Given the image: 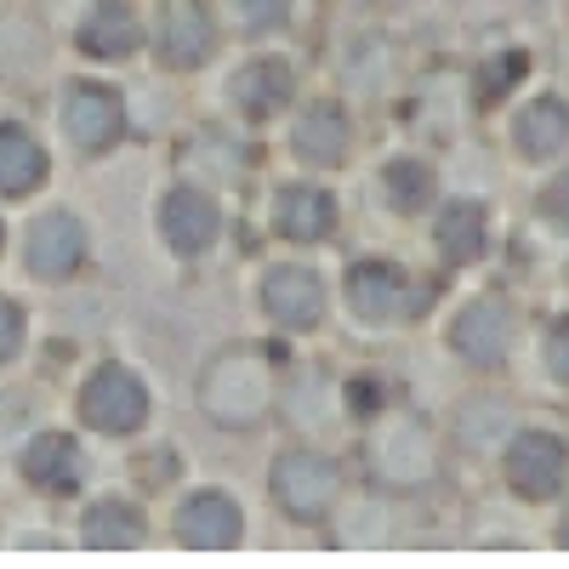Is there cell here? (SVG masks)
I'll return each mask as SVG.
<instances>
[{
    "label": "cell",
    "instance_id": "30bf717a",
    "mask_svg": "<svg viewBox=\"0 0 569 569\" xmlns=\"http://www.w3.org/2000/svg\"><path fill=\"white\" fill-rule=\"evenodd\" d=\"M160 233H166L171 251L200 257L222 233V211H217V200L206 194V188H171V194L160 200Z\"/></svg>",
    "mask_w": 569,
    "mask_h": 569
},
{
    "label": "cell",
    "instance_id": "6da1fadb",
    "mask_svg": "<svg viewBox=\"0 0 569 569\" xmlns=\"http://www.w3.org/2000/svg\"><path fill=\"white\" fill-rule=\"evenodd\" d=\"M74 410H80V421L91 427V433L126 439V433H137V427L149 421V382H142L137 370H126L120 359H109V365H98L80 382Z\"/></svg>",
    "mask_w": 569,
    "mask_h": 569
},
{
    "label": "cell",
    "instance_id": "ac0fdd59",
    "mask_svg": "<svg viewBox=\"0 0 569 569\" xmlns=\"http://www.w3.org/2000/svg\"><path fill=\"white\" fill-rule=\"evenodd\" d=\"M46 182V149L23 126H0V194L18 200Z\"/></svg>",
    "mask_w": 569,
    "mask_h": 569
},
{
    "label": "cell",
    "instance_id": "cb8c5ba5",
    "mask_svg": "<svg viewBox=\"0 0 569 569\" xmlns=\"http://www.w3.org/2000/svg\"><path fill=\"white\" fill-rule=\"evenodd\" d=\"M541 217H547L552 228H563V233H569V171L547 182V194H541Z\"/></svg>",
    "mask_w": 569,
    "mask_h": 569
},
{
    "label": "cell",
    "instance_id": "484cf974",
    "mask_svg": "<svg viewBox=\"0 0 569 569\" xmlns=\"http://www.w3.org/2000/svg\"><path fill=\"white\" fill-rule=\"evenodd\" d=\"M291 18V0H246V23L251 29H279Z\"/></svg>",
    "mask_w": 569,
    "mask_h": 569
},
{
    "label": "cell",
    "instance_id": "7a4b0ae2",
    "mask_svg": "<svg viewBox=\"0 0 569 569\" xmlns=\"http://www.w3.org/2000/svg\"><path fill=\"white\" fill-rule=\"evenodd\" d=\"M273 501L297 518V525H319V518L342 501V467L325 450H284L273 461Z\"/></svg>",
    "mask_w": 569,
    "mask_h": 569
},
{
    "label": "cell",
    "instance_id": "83f0119b",
    "mask_svg": "<svg viewBox=\"0 0 569 569\" xmlns=\"http://www.w3.org/2000/svg\"><path fill=\"white\" fill-rule=\"evenodd\" d=\"M558 541H563V547H569V518H563V525H558Z\"/></svg>",
    "mask_w": 569,
    "mask_h": 569
},
{
    "label": "cell",
    "instance_id": "9c48e42d",
    "mask_svg": "<svg viewBox=\"0 0 569 569\" xmlns=\"http://www.w3.org/2000/svg\"><path fill=\"white\" fill-rule=\"evenodd\" d=\"M63 126H69L80 154H103L126 137V103L109 86H74L69 103H63Z\"/></svg>",
    "mask_w": 569,
    "mask_h": 569
},
{
    "label": "cell",
    "instance_id": "e0dca14e",
    "mask_svg": "<svg viewBox=\"0 0 569 569\" xmlns=\"http://www.w3.org/2000/svg\"><path fill=\"white\" fill-rule=\"evenodd\" d=\"M233 103H240L251 120L279 114L284 103H291V63H279V58H257V63H246L240 80H233Z\"/></svg>",
    "mask_w": 569,
    "mask_h": 569
},
{
    "label": "cell",
    "instance_id": "52a82bcc",
    "mask_svg": "<svg viewBox=\"0 0 569 569\" xmlns=\"http://www.w3.org/2000/svg\"><path fill=\"white\" fill-rule=\"evenodd\" d=\"M240 536H246V512L228 490H194L177 507V541L182 547L217 552V547H240Z\"/></svg>",
    "mask_w": 569,
    "mask_h": 569
},
{
    "label": "cell",
    "instance_id": "2e32d148",
    "mask_svg": "<svg viewBox=\"0 0 569 569\" xmlns=\"http://www.w3.org/2000/svg\"><path fill=\"white\" fill-rule=\"evenodd\" d=\"M137 40H142V29L126 0H98L80 18V52H91V58H131Z\"/></svg>",
    "mask_w": 569,
    "mask_h": 569
},
{
    "label": "cell",
    "instance_id": "8992f818",
    "mask_svg": "<svg viewBox=\"0 0 569 569\" xmlns=\"http://www.w3.org/2000/svg\"><path fill=\"white\" fill-rule=\"evenodd\" d=\"M18 472L40 496H74L86 485V450L69 433H34L18 456Z\"/></svg>",
    "mask_w": 569,
    "mask_h": 569
},
{
    "label": "cell",
    "instance_id": "ffe728a7",
    "mask_svg": "<svg viewBox=\"0 0 569 569\" xmlns=\"http://www.w3.org/2000/svg\"><path fill=\"white\" fill-rule=\"evenodd\" d=\"M569 142V109L558 98H536L525 114H518V149L530 160H547Z\"/></svg>",
    "mask_w": 569,
    "mask_h": 569
},
{
    "label": "cell",
    "instance_id": "5bb4252c",
    "mask_svg": "<svg viewBox=\"0 0 569 569\" xmlns=\"http://www.w3.org/2000/svg\"><path fill=\"white\" fill-rule=\"evenodd\" d=\"M273 228L284 233V240H297V246H319L330 228H337V200L325 194V188H284V194L273 200Z\"/></svg>",
    "mask_w": 569,
    "mask_h": 569
},
{
    "label": "cell",
    "instance_id": "7402d4cb",
    "mask_svg": "<svg viewBox=\"0 0 569 569\" xmlns=\"http://www.w3.org/2000/svg\"><path fill=\"white\" fill-rule=\"evenodd\" d=\"M388 194H393L399 211L427 206V194H433V171H427L421 160H393V166H388Z\"/></svg>",
    "mask_w": 569,
    "mask_h": 569
},
{
    "label": "cell",
    "instance_id": "603a6c76",
    "mask_svg": "<svg viewBox=\"0 0 569 569\" xmlns=\"http://www.w3.org/2000/svg\"><path fill=\"white\" fill-rule=\"evenodd\" d=\"M23 330H29V325H23V308H18L12 297H0V365L23 348Z\"/></svg>",
    "mask_w": 569,
    "mask_h": 569
},
{
    "label": "cell",
    "instance_id": "9a60e30c",
    "mask_svg": "<svg viewBox=\"0 0 569 569\" xmlns=\"http://www.w3.org/2000/svg\"><path fill=\"white\" fill-rule=\"evenodd\" d=\"M142 536H149V525H142V507L126 501V496H98L86 512H80V541L86 547H137Z\"/></svg>",
    "mask_w": 569,
    "mask_h": 569
},
{
    "label": "cell",
    "instance_id": "3957f363",
    "mask_svg": "<svg viewBox=\"0 0 569 569\" xmlns=\"http://www.w3.org/2000/svg\"><path fill=\"white\" fill-rule=\"evenodd\" d=\"M206 416L222 421V427H251L262 410H268V382H262V370L257 359L246 353H228L206 370Z\"/></svg>",
    "mask_w": 569,
    "mask_h": 569
},
{
    "label": "cell",
    "instance_id": "277c9868",
    "mask_svg": "<svg viewBox=\"0 0 569 569\" xmlns=\"http://www.w3.org/2000/svg\"><path fill=\"white\" fill-rule=\"evenodd\" d=\"M507 485L525 501H552L569 490V445L558 433H518L507 445Z\"/></svg>",
    "mask_w": 569,
    "mask_h": 569
},
{
    "label": "cell",
    "instance_id": "ba28073f",
    "mask_svg": "<svg viewBox=\"0 0 569 569\" xmlns=\"http://www.w3.org/2000/svg\"><path fill=\"white\" fill-rule=\"evenodd\" d=\"M29 273L34 279H69L86 262V228L74 211H46L29 222V240H23Z\"/></svg>",
    "mask_w": 569,
    "mask_h": 569
},
{
    "label": "cell",
    "instance_id": "44dd1931",
    "mask_svg": "<svg viewBox=\"0 0 569 569\" xmlns=\"http://www.w3.org/2000/svg\"><path fill=\"white\" fill-rule=\"evenodd\" d=\"M439 251H445V262H456V268H467V262L485 257V211L472 206V200L445 206V217H439Z\"/></svg>",
    "mask_w": 569,
    "mask_h": 569
},
{
    "label": "cell",
    "instance_id": "4316f807",
    "mask_svg": "<svg viewBox=\"0 0 569 569\" xmlns=\"http://www.w3.org/2000/svg\"><path fill=\"white\" fill-rule=\"evenodd\" d=\"M518 69H525V58H507L501 69H485V98H501V91L512 86L507 74H518Z\"/></svg>",
    "mask_w": 569,
    "mask_h": 569
},
{
    "label": "cell",
    "instance_id": "7c38bea8",
    "mask_svg": "<svg viewBox=\"0 0 569 569\" xmlns=\"http://www.w3.org/2000/svg\"><path fill=\"white\" fill-rule=\"evenodd\" d=\"M348 302L359 319L370 325H388L399 313H410V279L393 268V262H359L348 273Z\"/></svg>",
    "mask_w": 569,
    "mask_h": 569
},
{
    "label": "cell",
    "instance_id": "8fae6325",
    "mask_svg": "<svg viewBox=\"0 0 569 569\" xmlns=\"http://www.w3.org/2000/svg\"><path fill=\"white\" fill-rule=\"evenodd\" d=\"M262 308H268V319L284 325V330H313L319 313H325V284H319L308 268H297V262L268 268V279H262Z\"/></svg>",
    "mask_w": 569,
    "mask_h": 569
},
{
    "label": "cell",
    "instance_id": "d6986e66",
    "mask_svg": "<svg viewBox=\"0 0 569 569\" xmlns=\"http://www.w3.org/2000/svg\"><path fill=\"white\" fill-rule=\"evenodd\" d=\"M297 154H302L308 166H337V160L348 154V120H342L337 103H319V109L302 114V126H297Z\"/></svg>",
    "mask_w": 569,
    "mask_h": 569
},
{
    "label": "cell",
    "instance_id": "f1b7e54d",
    "mask_svg": "<svg viewBox=\"0 0 569 569\" xmlns=\"http://www.w3.org/2000/svg\"><path fill=\"white\" fill-rule=\"evenodd\" d=\"M0 240H7V233H0Z\"/></svg>",
    "mask_w": 569,
    "mask_h": 569
},
{
    "label": "cell",
    "instance_id": "d4e9b609",
    "mask_svg": "<svg viewBox=\"0 0 569 569\" xmlns=\"http://www.w3.org/2000/svg\"><path fill=\"white\" fill-rule=\"evenodd\" d=\"M547 365H552V376L569 388V319H558L552 330H547Z\"/></svg>",
    "mask_w": 569,
    "mask_h": 569
},
{
    "label": "cell",
    "instance_id": "4fadbf2b",
    "mask_svg": "<svg viewBox=\"0 0 569 569\" xmlns=\"http://www.w3.org/2000/svg\"><path fill=\"white\" fill-rule=\"evenodd\" d=\"M450 342H456V353H461L467 365L496 370V365L507 359V348H512V313H507L501 302H472V308L456 319Z\"/></svg>",
    "mask_w": 569,
    "mask_h": 569
},
{
    "label": "cell",
    "instance_id": "5b68a950",
    "mask_svg": "<svg viewBox=\"0 0 569 569\" xmlns=\"http://www.w3.org/2000/svg\"><path fill=\"white\" fill-rule=\"evenodd\" d=\"M211 46H217V23H211V12L200 7V0H171V7L160 12V23H154V52H160V63L166 69H200L206 58H211Z\"/></svg>",
    "mask_w": 569,
    "mask_h": 569
}]
</instances>
